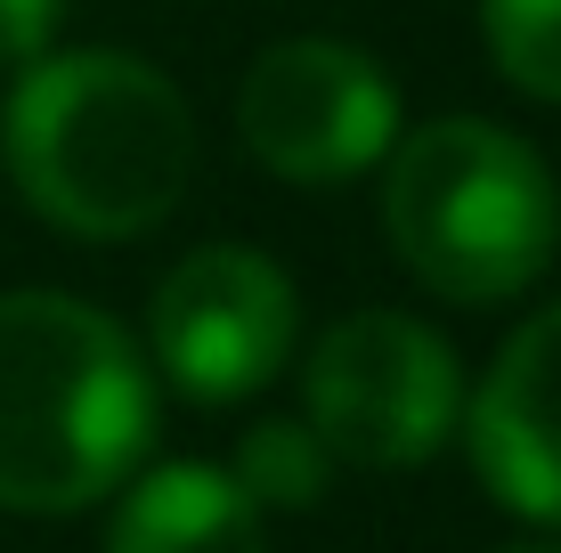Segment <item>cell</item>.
<instances>
[{"label":"cell","mask_w":561,"mask_h":553,"mask_svg":"<svg viewBox=\"0 0 561 553\" xmlns=\"http://www.w3.org/2000/svg\"><path fill=\"white\" fill-rule=\"evenodd\" d=\"M9 180L73 244L154 237L187 204L204 130L187 90L130 49H49L16 73L0 114Z\"/></svg>","instance_id":"6da1fadb"},{"label":"cell","mask_w":561,"mask_h":553,"mask_svg":"<svg viewBox=\"0 0 561 553\" xmlns=\"http://www.w3.org/2000/svg\"><path fill=\"white\" fill-rule=\"evenodd\" d=\"M154 448V367L99 301L0 293V512H82Z\"/></svg>","instance_id":"7a4b0ae2"},{"label":"cell","mask_w":561,"mask_h":553,"mask_svg":"<svg viewBox=\"0 0 561 553\" xmlns=\"http://www.w3.org/2000/svg\"><path fill=\"white\" fill-rule=\"evenodd\" d=\"M375 180L391 261L456 310L520 301L561 253V187L546 155L489 114H432L399 130Z\"/></svg>","instance_id":"3957f363"},{"label":"cell","mask_w":561,"mask_h":553,"mask_svg":"<svg viewBox=\"0 0 561 553\" xmlns=\"http://www.w3.org/2000/svg\"><path fill=\"white\" fill-rule=\"evenodd\" d=\"M301 424L334 464L415 472L463 424V367L448 334L408 310H351L301 358Z\"/></svg>","instance_id":"277c9868"},{"label":"cell","mask_w":561,"mask_h":553,"mask_svg":"<svg viewBox=\"0 0 561 553\" xmlns=\"http://www.w3.org/2000/svg\"><path fill=\"white\" fill-rule=\"evenodd\" d=\"M237 139L285 187H351L399 139V82L342 33H285L237 82Z\"/></svg>","instance_id":"5b68a950"},{"label":"cell","mask_w":561,"mask_h":553,"mask_svg":"<svg viewBox=\"0 0 561 553\" xmlns=\"http://www.w3.org/2000/svg\"><path fill=\"white\" fill-rule=\"evenodd\" d=\"M301 342V293L253 244H196L147 301V367L196 407L268 391Z\"/></svg>","instance_id":"8992f818"},{"label":"cell","mask_w":561,"mask_h":553,"mask_svg":"<svg viewBox=\"0 0 561 553\" xmlns=\"http://www.w3.org/2000/svg\"><path fill=\"white\" fill-rule=\"evenodd\" d=\"M463 448L505 512L561 529V301L529 310L505 334L472 391H463Z\"/></svg>","instance_id":"52a82bcc"},{"label":"cell","mask_w":561,"mask_h":553,"mask_svg":"<svg viewBox=\"0 0 561 553\" xmlns=\"http://www.w3.org/2000/svg\"><path fill=\"white\" fill-rule=\"evenodd\" d=\"M106 553H268V512L220 464H154L114 488Z\"/></svg>","instance_id":"ba28073f"},{"label":"cell","mask_w":561,"mask_h":553,"mask_svg":"<svg viewBox=\"0 0 561 553\" xmlns=\"http://www.w3.org/2000/svg\"><path fill=\"white\" fill-rule=\"evenodd\" d=\"M237 488L253 497L261 512H309L325 497V472H334V456H325V440L301 424V415H268V424H253L237 440Z\"/></svg>","instance_id":"9c48e42d"},{"label":"cell","mask_w":561,"mask_h":553,"mask_svg":"<svg viewBox=\"0 0 561 553\" xmlns=\"http://www.w3.org/2000/svg\"><path fill=\"white\" fill-rule=\"evenodd\" d=\"M480 42L505 90L561 106V0H480Z\"/></svg>","instance_id":"30bf717a"},{"label":"cell","mask_w":561,"mask_h":553,"mask_svg":"<svg viewBox=\"0 0 561 553\" xmlns=\"http://www.w3.org/2000/svg\"><path fill=\"white\" fill-rule=\"evenodd\" d=\"M66 0H0V73H25L33 57L57 49Z\"/></svg>","instance_id":"8fae6325"},{"label":"cell","mask_w":561,"mask_h":553,"mask_svg":"<svg viewBox=\"0 0 561 553\" xmlns=\"http://www.w3.org/2000/svg\"><path fill=\"white\" fill-rule=\"evenodd\" d=\"M505 553H561V538H520V545H505Z\"/></svg>","instance_id":"7c38bea8"}]
</instances>
